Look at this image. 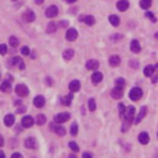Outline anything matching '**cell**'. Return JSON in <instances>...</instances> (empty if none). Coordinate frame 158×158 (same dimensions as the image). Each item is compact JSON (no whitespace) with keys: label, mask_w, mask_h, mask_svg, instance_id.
Masks as SVG:
<instances>
[{"label":"cell","mask_w":158,"mask_h":158,"mask_svg":"<svg viewBox=\"0 0 158 158\" xmlns=\"http://www.w3.org/2000/svg\"><path fill=\"white\" fill-rule=\"evenodd\" d=\"M130 99L131 100H134V101H138L141 98H142V95H143V91H142V89L141 88H132L131 90H130Z\"/></svg>","instance_id":"obj_1"},{"label":"cell","mask_w":158,"mask_h":158,"mask_svg":"<svg viewBox=\"0 0 158 158\" xmlns=\"http://www.w3.org/2000/svg\"><path fill=\"white\" fill-rule=\"evenodd\" d=\"M15 91L20 98H24V96H27L29 95V89L25 84H18L15 88Z\"/></svg>","instance_id":"obj_2"},{"label":"cell","mask_w":158,"mask_h":158,"mask_svg":"<svg viewBox=\"0 0 158 158\" xmlns=\"http://www.w3.org/2000/svg\"><path fill=\"white\" fill-rule=\"evenodd\" d=\"M58 15V7L56 5H52V6H48L46 9V16L48 19H53Z\"/></svg>","instance_id":"obj_3"},{"label":"cell","mask_w":158,"mask_h":158,"mask_svg":"<svg viewBox=\"0 0 158 158\" xmlns=\"http://www.w3.org/2000/svg\"><path fill=\"white\" fill-rule=\"evenodd\" d=\"M69 118H71V115L68 112H60V114H57L54 116V121L57 123H63V122L67 121Z\"/></svg>","instance_id":"obj_4"},{"label":"cell","mask_w":158,"mask_h":158,"mask_svg":"<svg viewBox=\"0 0 158 158\" xmlns=\"http://www.w3.org/2000/svg\"><path fill=\"white\" fill-rule=\"evenodd\" d=\"M123 95V88L122 87H118L116 85L112 90H111V96L114 99H121Z\"/></svg>","instance_id":"obj_5"},{"label":"cell","mask_w":158,"mask_h":158,"mask_svg":"<svg viewBox=\"0 0 158 158\" xmlns=\"http://www.w3.org/2000/svg\"><path fill=\"white\" fill-rule=\"evenodd\" d=\"M78 37V32L76 29H68L67 32H65V38L68 41H76Z\"/></svg>","instance_id":"obj_6"},{"label":"cell","mask_w":158,"mask_h":158,"mask_svg":"<svg viewBox=\"0 0 158 158\" xmlns=\"http://www.w3.org/2000/svg\"><path fill=\"white\" fill-rule=\"evenodd\" d=\"M22 19L26 22H32V21H35L36 15H35V12L32 11V10H26V11H25V14L22 15Z\"/></svg>","instance_id":"obj_7"},{"label":"cell","mask_w":158,"mask_h":158,"mask_svg":"<svg viewBox=\"0 0 158 158\" xmlns=\"http://www.w3.org/2000/svg\"><path fill=\"white\" fill-rule=\"evenodd\" d=\"M25 147L30 148V149H36L37 148V142L34 137H29L25 140Z\"/></svg>","instance_id":"obj_8"},{"label":"cell","mask_w":158,"mask_h":158,"mask_svg":"<svg viewBox=\"0 0 158 158\" xmlns=\"http://www.w3.org/2000/svg\"><path fill=\"white\" fill-rule=\"evenodd\" d=\"M34 123H35V120H34V118H31V116H24L21 120V125L24 127H31Z\"/></svg>","instance_id":"obj_9"},{"label":"cell","mask_w":158,"mask_h":158,"mask_svg":"<svg viewBox=\"0 0 158 158\" xmlns=\"http://www.w3.org/2000/svg\"><path fill=\"white\" fill-rule=\"evenodd\" d=\"M146 114H147V107L146 106H142V107H141V110H140V112H138V115L135 118L134 122L135 123H140L141 121H142V119L146 116Z\"/></svg>","instance_id":"obj_10"},{"label":"cell","mask_w":158,"mask_h":158,"mask_svg":"<svg viewBox=\"0 0 158 158\" xmlns=\"http://www.w3.org/2000/svg\"><path fill=\"white\" fill-rule=\"evenodd\" d=\"M9 64H10V65H18V67H19L21 71L25 69V64H24L22 60H21V58H19V57H15V58H12V60H10Z\"/></svg>","instance_id":"obj_11"},{"label":"cell","mask_w":158,"mask_h":158,"mask_svg":"<svg viewBox=\"0 0 158 158\" xmlns=\"http://www.w3.org/2000/svg\"><path fill=\"white\" fill-rule=\"evenodd\" d=\"M138 142H140L141 145H147V143L149 142V135L147 134L146 131L141 132V134L138 135Z\"/></svg>","instance_id":"obj_12"},{"label":"cell","mask_w":158,"mask_h":158,"mask_svg":"<svg viewBox=\"0 0 158 158\" xmlns=\"http://www.w3.org/2000/svg\"><path fill=\"white\" fill-rule=\"evenodd\" d=\"M129 6H130V4L127 0H119L118 4H116V7H118L120 11H126L129 9Z\"/></svg>","instance_id":"obj_13"},{"label":"cell","mask_w":158,"mask_h":158,"mask_svg":"<svg viewBox=\"0 0 158 158\" xmlns=\"http://www.w3.org/2000/svg\"><path fill=\"white\" fill-rule=\"evenodd\" d=\"M85 67H87V69H89V71H95V69L99 68V62H98L96 60H89V61L87 62V64H85Z\"/></svg>","instance_id":"obj_14"},{"label":"cell","mask_w":158,"mask_h":158,"mask_svg":"<svg viewBox=\"0 0 158 158\" xmlns=\"http://www.w3.org/2000/svg\"><path fill=\"white\" fill-rule=\"evenodd\" d=\"M80 21H84L88 26H93V25L95 24V18L91 15H87V16H82L80 18Z\"/></svg>","instance_id":"obj_15"},{"label":"cell","mask_w":158,"mask_h":158,"mask_svg":"<svg viewBox=\"0 0 158 158\" xmlns=\"http://www.w3.org/2000/svg\"><path fill=\"white\" fill-rule=\"evenodd\" d=\"M14 122H15V116L12 114H7L4 118V123H5V126H7V127L12 126Z\"/></svg>","instance_id":"obj_16"},{"label":"cell","mask_w":158,"mask_h":158,"mask_svg":"<svg viewBox=\"0 0 158 158\" xmlns=\"http://www.w3.org/2000/svg\"><path fill=\"white\" fill-rule=\"evenodd\" d=\"M120 63H121V58L119 56H111L109 58V64L111 67H118V65H120Z\"/></svg>","instance_id":"obj_17"},{"label":"cell","mask_w":158,"mask_h":158,"mask_svg":"<svg viewBox=\"0 0 158 158\" xmlns=\"http://www.w3.org/2000/svg\"><path fill=\"white\" fill-rule=\"evenodd\" d=\"M154 71H156V67H154V65L148 64V65H146L145 69H143V74H145L146 77H152L153 73H154Z\"/></svg>","instance_id":"obj_18"},{"label":"cell","mask_w":158,"mask_h":158,"mask_svg":"<svg viewBox=\"0 0 158 158\" xmlns=\"http://www.w3.org/2000/svg\"><path fill=\"white\" fill-rule=\"evenodd\" d=\"M45 103H46V100H45V98H43L42 95H37V96L34 99V105H35L36 107H42V106L45 105Z\"/></svg>","instance_id":"obj_19"},{"label":"cell","mask_w":158,"mask_h":158,"mask_svg":"<svg viewBox=\"0 0 158 158\" xmlns=\"http://www.w3.org/2000/svg\"><path fill=\"white\" fill-rule=\"evenodd\" d=\"M130 47H131V51L134 52V53H138L141 51V45H140V42H138L137 40H132Z\"/></svg>","instance_id":"obj_20"},{"label":"cell","mask_w":158,"mask_h":158,"mask_svg":"<svg viewBox=\"0 0 158 158\" xmlns=\"http://www.w3.org/2000/svg\"><path fill=\"white\" fill-rule=\"evenodd\" d=\"M0 90H1L3 93H10V91H11V84H10V82L5 80L4 83H1V85H0Z\"/></svg>","instance_id":"obj_21"},{"label":"cell","mask_w":158,"mask_h":158,"mask_svg":"<svg viewBox=\"0 0 158 158\" xmlns=\"http://www.w3.org/2000/svg\"><path fill=\"white\" fill-rule=\"evenodd\" d=\"M103 80V74L100 72H95L93 76H91V82L94 83V84H99Z\"/></svg>","instance_id":"obj_22"},{"label":"cell","mask_w":158,"mask_h":158,"mask_svg":"<svg viewBox=\"0 0 158 158\" xmlns=\"http://www.w3.org/2000/svg\"><path fill=\"white\" fill-rule=\"evenodd\" d=\"M73 56H74V49H72V48L65 49V51L63 52V58L65 61H71L73 58Z\"/></svg>","instance_id":"obj_23"},{"label":"cell","mask_w":158,"mask_h":158,"mask_svg":"<svg viewBox=\"0 0 158 158\" xmlns=\"http://www.w3.org/2000/svg\"><path fill=\"white\" fill-rule=\"evenodd\" d=\"M69 89H71V91H79V89H80V83L78 82V80H73V82H71L69 83Z\"/></svg>","instance_id":"obj_24"},{"label":"cell","mask_w":158,"mask_h":158,"mask_svg":"<svg viewBox=\"0 0 158 158\" xmlns=\"http://www.w3.org/2000/svg\"><path fill=\"white\" fill-rule=\"evenodd\" d=\"M109 21H110V24L112 25V26H119L120 25V19H119V16H116V15H110Z\"/></svg>","instance_id":"obj_25"},{"label":"cell","mask_w":158,"mask_h":158,"mask_svg":"<svg viewBox=\"0 0 158 158\" xmlns=\"http://www.w3.org/2000/svg\"><path fill=\"white\" fill-rule=\"evenodd\" d=\"M151 5H152V0H141L140 1V6L145 10H148L151 7Z\"/></svg>","instance_id":"obj_26"},{"label":"cell","mask_w":158,"mask_h":158,"mask_svg":"<svg viewBox=\"0 0 158 158\" xmlns=\"http://www.w3.org/2000/svg\"><path fill=\"white\" fill-rule=\"evenodd\" d=\"M36 123L38 125V126H42V125L46 123V116L43 114H38L37 118H36Z\"/></svg>","instance_id":"obj_27"},{"label":"cell","mask_w":158,"mask_h":158,"mask_svg":"<svg viewBox=\"0 0 158 158\" xmlns=\"http://www.w3.org/2000/svg\"><path fill=\"white\" fill-rule=\"evenodd\" d=\"M72 100H73V94H68V95H65L63 99H62V103L63 105L65 106H69L72 104Z\"/></svg>","instance_id":"obj_28"},{"label":"cell","mask_w":158,"mask_h":158,"mask_svg":"<svg viewBox=\"0 0 158 158\" xmlns=\"http://www.w3.org/2000/svg\"><path fill=\"white\" fill-rule=\"evenodd\" d=\"M53 131L56 132L58 136H64V135H65L64 127H63V126H60V125H58V126H54V127H53Z\"/></svg>","instance_id":"obj_29"},{"label":"cell","mask_w":158,"mask_h":158,"mask_svg":"<svg viewBox=\"0 0 158 158\" xmlns=\"http://www.w3.org/2000/svg\"><path fill=\"white\" fill-rule=\"evenodd\" d=\"M56 30H57V26H56L54 22H49L47 25V32L48 34H53V32H56Z\"/></svg>","instance_id":"obj_30"},{"label":"cell","mask_w":158,"mask_h":158,"mask_svg":"<svg viewBox=\"0 0 158 158\" xmlns=\"http://www.w3.org/2000/svg\"><path fill=\"white\" fill-rule=\"evenodd\" d=\"M88 106H89V110L90 111H95L96 109V104H95V99H89V101H88Z\"/></svg>","instance_id":"obj_31"},{"label":"cell","mask_w":158,"mask_h":158,"mask_svg":"<svg viewBox=\"0 0 158 158\" xmlns=\"http://www.w3.org/2000/svg\"><path fill=\"white\" fill-rule=\"evenodd\" d=\"M9 42H10V46H11V47H18V46H19V40L16 38L15 36H11V37L9 38Z\"/></svg>","instance_id":"obj_32"},{"label":"cell","mask_w":158,"mask_h":158,"mask_svg":"<svg viewBox=\"0 0 158 158\" xmlns=\"http://www.w3.org/2000/svg\"><path fill=\"white\" fill-rule=\"evenodd\" d=\"M118 107H119V112H120V116H121V118L123 119V116H125V111H126V107H125V105H123L122 103H120Z\"/></svg>","instance_id":"obj_33"},{"label":"cell","mask_w":158,"mask_h":158,"mask_svg":"<svg viewBox=\"0 0 158 158\" xmlns=\"http://www.w3.org/2000/svg\"><path fill=\"white\" fill-rule=\"evenodd\" d=\"M69 148L72 149V151H74V152H78L79 151V146L76 142H73V141H71V142H69Z\"/></svg>","instance_id":"obj_34"},{"label":"cell","mask_w":158,"mask_h":158,"mask_svg":"<svg viewBox=\"0 0 158 158\" xmlns=\"http://www.w3.org/2000/svg\"><path fill=\"white\" fill-rule=\"evenodd\" d=\"M71 134L73 136H76L78 134V126H77V123H73L72 126H71Z\"/></svg>","instance_id":"obj_35"},{"label":"cell","mask_w":158,"mask_h":158,"mask_svg":"<svg viewBox=\"0 0 158 158\" xmlns=\"http://www.w3.org/2000/svg\"><path fill=\"white\" fill-rule=\"evenodd\" d=\"M115 84L118 85V87H125V80H123V78H118L115 80Z\"/></svg>","instance_id":"obj_36"},{"label":"cell","mask_w":158,"mask_h":158,"mask_svg":"<svg viewBox=\"0 0 158 158\" xmlns=\"http://www.w3.org/2000/svg\"><path fill=\"white\" fill-rule=\"evenodd\" d=\"M6 52H7V46L0 45V54H6Z\"/></svg>","instance_id":"obj_37"},{"label":"cell","mask_w":158,"mask_h":158,"mask_svg":"<svg viewBox=\"0 0 158 158\" xmlns=\"http://www.w3.org/2000/svg\"><path fill=\"white\" fill-rule=\"evenodd\" d=\"M21 53H22V54H25V56H27V54H30V49H29V47H26V46H24V47L21 48Z\"/></svg>","instance_id":"obj_38"},{"label":"cell","mask_w":158,"mask_h":158,"mask_svg":"<svg viewBox=\"0 0 158 158\" xmlns=\"http://www.w3.org/2000/svg\"><path fill=\"white\" fill-rule=\"evenodd\" d=\"M146 16H147V18H149V19H151V21H152V22H156V21H157V20H156V18H154V15H153L152 12L147 11V12H146Z\"/></svg>","instance_id":"obj_39"},{"label":"cell","mask_w":158,"mask_h":158,"mask_svg":"<svg viewBox=\"0 0 158 158\" xmlns=\"http://www.w3.org/2000/svg\"><path fill=\"white\" fill-rule=\"evenodd\" d=\"M16 111H18L19 114H20V112H25V111H26V107H25V106H21V107H18V110H16Z\"/></svg>","instance_id":"obj_40"},{"label":"cell","mask_w":158,"mask_h":158,"mask_svg":"<svg viewBox=\"0 0 158 158\" xmlns=\"http://www.w3.org/2000/svg\"><path fill=\"white\" fill-rule=\"evenodd\" d=\"M83 158H93V156L89 152H85V153H83Z\"/></svg>","instance_id":"obj_41"},{"label":"cell","mask_w":158,"mask_h":158,"mask_svg":"<svg viewBox=\"0 0 158 158\" xmlns=\"http://www.w3.org/2000/svg\"><path fill=\"white\" fill-rule=\"evenodd\" d=\"M11 158H24V157H22V154H20V153H14V154L11 156Z\"/></svg>","instance_id":"obj_42"},{"label":"cell","mask_w":158,"mask_h":158,"mask_svg":"<svg viewBox=\"0 0 158 158\" xmlns=\"http://www.w3.org/2000/svg\"><path fill=\"white\" fill-rule=\"evenodd\" d=\"M46 84H47V85H52V80H51V78H46Z\"/></svg>","instance_id":"obj_43"},{"label":"cell","mask_w":158,"mask_h":158,"mask_svg":"<svg viewBox=\"0 0 158 158\" xmlns=\"http://www.w3.org/2000/svg\"><path fill=\"white\" fill-rule=\"evenodd\" d=\"M4 145V140H3V137L1 136H0V147H1Z\"/></svg>","instance_id":"obj_44"},{"label":"cell","mask_w":158,"mask_h":158,"mask_svg":"<svg viewBox=\"0 0 158 158\" xmlns=\"http://www.w3.org/2000/svg\"><path fill=\"white\" fill-rule=\"evenodd\" d=\"M158 82V77L156 76V77H153V79H152V83H157Z\"/></svg>","instance_id":"obj_45"},{"label":"cell","mask_w":158,"mask_h":158,"mask_svg":"<svg viewBox=\"0 0 158 158\" xmlns=\"http://www.w3.org/2000/svg\"><path fill=\"white\" fill-rule=\"evenodd\" d=\"M45 1V0H36V4H38V5H41V4H42Z\"/></svg>","instance_id":"obj_46"},{"label":"cell","mask_w":158,"mask_h":158,"mask_svg":"<svg viewBox=\"0 0 158 158\" xmlns=\"http://www.w3.org/2000/svg\"><path fill=\"white\" fill-rule=\"evenodd\" d=\"M0 158H5V154L3 151H0Z\"/></svg>","instance_id":"obj_47"},{"label":"cell","mask_w":158,"mask_h":158,"mask_svg":"<svg viewBox=\"0 0 158 158\" xmlns=\"http://www.w3.org/2000/svg\"><path fill=\"white\" fill-rule=\"evenodd\" d=\"M65 1H68V3H74V1H77V0H65Z\"/></svg>","instance_id":"obj_48"},{"label":"cell","mask_w":158,"mask_h":158,"mask_svg":"<svg viewBox=\"0 0 158 158\" xmlns=\"http://www.w3.org/2000/svg\"><path fill=\"white\" fill-rule=\"evenodd\" d=\"M154 67H156V69H158V63H157V64L154 65Z\"/></svg>","instance_id":"obj_49"},{"label":"cell","mask_w":158,"mask_h":158,"mask_svg":"<svg viewBox=\"0 0 158 158\" xmlns=\"http://www.w3.org/2000/svg\"><path fill=\"white\" fill-rule=\"evenodd\" d=\"M156 37H157V38H158V34H157V35H156Z\"/></svg>","instance_id":"obj_50"},{"label":"cell","mask_w":158,"mask_h":158,"mask_svg":"<svg viewBox=\"0 0 158 158\" xmlns=\"http://www.w3.org/2000/svg\"><path fill=\"white\" fill-rule=\"evenodd\" d=\"M157 136H158V134H157Z\"/></svg>","instance_id":"obj_51"},{"label":"cell","mask_w":158,"mask_h":158,"mask_svg":"<svg viewBox=\"0 0 158 158\" xmlns=\"http://www.w3.org/2000/svg\"><path fill=\"white\" fill-rule=\"evenodd\" d=\"M157 158H158V157H157Z\"/></svg>","instance_id":"obj_52"}]
</instances>
